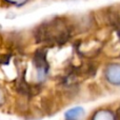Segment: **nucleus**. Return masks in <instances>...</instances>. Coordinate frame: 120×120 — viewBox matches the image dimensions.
Listing matches in <instances>:
<instances>
[{
    "mask_svg": "<svg viewBox=\"0 0 120 120\" xmlns=\"http://www.w3.org/2000/svg\"><path fill=\"white\" fill-rule=\"evenodd\" d=\"M106 78L113 84H120V64H111L106 68Z\"/></svg>",
    "mask_w": 120,
    "mask_h": 120,
    "instance_id": "f257e3e1",
    "label": "nucleus"
},
{
    "mask_svg": "<svg viewBox=\"0 0 120 120\" xmlns=\"http://www.w3.org/2000/svg\"><path fill=\"white\" fill-rule=\"evenodd\" d=\"M84 110L82 108H73L65 113V120H82L84 117Z\"/></svg>",
    "mask_w": 120,
    "mask_h": 120,
    "instance_id": "f03ea898",
    "label": "nucleus"
},
{
    "mask_svg": "<svg viewBox=\"0 0 120 120\" xmlns=\"http://www.w3.org/2000/svg\"><path fill=\"white\" fill-rule=\"evenodd\" d=\"M93 120H115V118L112 115V113L108 112V111H100L95 115Z\"/></svg>",
    "mask_w": 120,
    "mask_h": 120,
    "instance_id": "7ed1b4c3",
    "label": "nucleus"
},
{
    "mask_svg": "<svg viewBox=\"0 0 120 120\" xmlns=\"http://www.w3.org/2000/svg\"><path fill=\"white\" fill-rule=\"evenodd\" d=\"M8 1V3H12V4H16V5H21V4L25 3L27 0H5Z\"/></svg>",
    "mask_w": 120,
    "mask_h": 120,
    "instance_id": "20e7f679",
    "label": "nucleus"
},
{
    "mask_svg": "<svg viewBox=\"0 0 120 120\" xmlns=\"http://www.w3.org/2000/svg\"><path fill=\"white\" fill-rule=\"evenodd\" d=\"M3 102H4V94H3V92L0 90V105H2Z\"/></svg>",
    "mask_w": 120,
    "mask_h": 120,
    "instance_id": "39448f33",
    "label": "nucleus"
}]
</instances>
